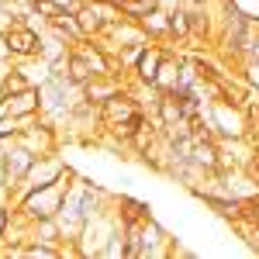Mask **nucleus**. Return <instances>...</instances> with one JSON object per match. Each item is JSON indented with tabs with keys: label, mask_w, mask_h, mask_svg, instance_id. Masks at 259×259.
<instances>
[{
	"label": "nucleus",
	"mask_w": 259,
	"mask_h": 259,
	"mask_svg": "<svg viewBox=\"0 0 259 259\" xmlns=\"http://www.w3.org/2000/svg\"><path fill=\"white\" fill-rule=\"evenodd\" d=\"M35 159H38V156H31V152H28L24 145H18V142H7V145H4V169H7V183H11V190L28 177V169H31V162H35Z\"/></svg>",
	"instance_id": "9"
},
{
	"label": "nucleus",
	"mask_w": 259,
	"mask_h": 259,
	"mask_svg": "<svg viewBox=\"0 0 259 259\" xmlns=\"http://www.w3.org/2000/svg\"><path fill=\"white\" fill-rule=\"evenodd\" d=\"M204 118L211 124V135L218 142H239V139H249V128L252 121L245 114V104H232V100H211L204 104Z\"/></svg>",
	"instance_id": "1"
},
{
	"label": "nucleus",
	"mask_w": 259,
	"mask_h": 259,
	"mask_svg": "<svg viewBox=\"0 0 259 259\" xmlns=\"http://www.w3.org/2000/svg\"><path fill=\"white\" fill-rule=\"evenodd\" d=\"M4 111H7L11 118H18V121L38 118L41 114V90L38 87H28V90H21V94L4 97Z\"/></svg>",
	"instance_id": "8"
},
{
	"label": "nucleus",
	"mask_w": 259,
	"mask_h": 259,
	"mask_svg": "<svg viewBox=\"0 0 259 259\" xmlns=\"http://www.w3.org/2000/svg\"><path fill=\"white\" fill-rule=\"evenodd\" d=\"M162 252H169V235L159 228V221H156V218H145L139 225V259L162 256Z\"/></svg>",
	"instance_id": "10"
},
{
	"label": "nucleus",
	"mask_w": 259,
	"mask_h": 259,
	"mask_svg": "<svg viewBox=\"0 0 259 259\" xmlns=\"http://www.w3.org/2000/svg\"><path fill=\"white\" fill-rule=\"evenodd\" d=\"M169 38H177V41H190L194 38L190 7H173V11H169Z\"/></svg>",
	"instance_id": "14"
},
{
	"label": "nucleus",
	"mask_w": 259,
	"mask_h": 259,
	"mask_svg": "<svg viewBox=\"0 0 259 259\" xmlns=\"http://www.w3.org/2000/svg\"><path fill=\"white\" fill-rule=\"evenodd\" d=\"M52 4H56V7H62V11H76L83 0H52Z\"/></svg>",
	"instance_id": "19"
},
{
	"label": "nucleus",
	"mask_w": 259,
	"mask_h": 259,
	"mask_svg": "<svg viewBox=\"0 0 259 259\" xmlns=\"http://www.w3.org/2000/svg\"><path fill=\"white\" fill-rule=\"evenodd\" d=\"M49 28H52L56 35H62L66 41H73V45L87 38V35H83V28H80V18H76V11H59L56 18L49 21Z\"/></svg>",
	"instance_id": "11"
},
{
	"label": "nucleus",
	"mask_w": 259,
	"mask_h": 259,
	"mask_svg": "<svg viewBox=\"0 0 259 259\" xmlns=\"http://www.w3.org/2000/svg\"><path fill=\"white\" fill-rule=\"evenodd\" d=\"M4 35H7V49H11L14 59H38L41 31H35L31 24H24V21H11V24H4Z\"/></svg>",
	"instance_id": "5"
},
{
	"label": "nucleus",
	"mask_w": 259,
	"mask_h": 259,
	"mask_svg": "<svg viewBox=\"0 0 259 259\" xmlns=\"http://www.w3.org/2000/svg\"><path fill=\"white\" fill-rule=\"evenodd\" d=\"M18 145H24L31 156H49V152H59V135H56V124H49V121L41 118H31L24 121V128H21Z\"/></svg>",
	"instance_id": "4"
},
{
	"label": "nucleus",
	"mask_w": 259,
	"mask_h": 259,
	"mask_svg": "<svg viewBox=\"0 0 259 259\" xmlns=\"http://www.w3.org/2000/svg\"><path fill=\"white\" fill-rule=\"evenodd\" d=\"M121 90H128V80H121V76H111V73H100V76H90V80L80 87L83 100H90V104H107L111 97H118Z\"/></svg>",
	"instance_id": "7"
},
{
	"label": "nucleus",
	"mask_w": 259,
	"mask_h": 259,
	"mask_svg": "<svg viewBox=\"0 0 259 259\" xmlns=\"http://www.w3.org/2000/svg\"><path fill=\"white\" fill-rule=\"evenodd\" d=\"M139 24H142V31H145L152 41H166L169 38V11H166L162 4L156 7V11H149Z\"/></svg>",
	"instance_id": "12"
},
{
	"label": "nucleus",
	"mask_w": 259,
	"mask_h": 259,
	"mask_svg": "<svg viewBox=\"0 0 259 259\" xmlns=\"http://www.w3.org/2000/svg\"><path fill=\"white\" fill-rule=\"evenodd\" d=\"M166 56H169V49H166V45L149 41V45L139 52L135 66H132V80H139V83H156V76H159V69H162V62H166Z\"/></svg>",
	"instance_id": "6"
},
{
	"label": "nucleus",
	"mask_w": 259,
	"mask_h": 259,
	"mask_svg": "<svg viewBox=\"0 0 259 259\" xmlns=\"http://www.w3.org/2000/svg\"><path fill=\"white\" fill-rule=\"evenodd\" d=\"M14 69H18V59H14V56H0V83L7 80Z\"/></svg>",
	"instance_id": "18"
},
{
	"label": "nucleus",
	"mask_w": 259,
	"mask_h": 259,
	"mask_svg": "<svg viewBox=\"0 0 259 259\" xmlns=\"http://www.w3.org/2000/svg\"><path fill=\"white\" fill-rule=\"evenodd\" d=\"M114 207H118L121 221H145V218H152V207H149L145 200H139V197H128V194L114 197Z\"/></svg>",
	"instance_id": "13"
},
{
	"label": "nucleus",
	"mask_w": 259,
	"mask_h": 259,
	"mask_svg": "<svg viewBox=\"0 0 259 259\" xmlns=\"http://www.w3.org/2000/svg\"><path fill=\"white\" fill-rule=\"evenodd\" d=\"M118 4V11L124 14V18H132V21H142L149 11H156L159 7V0H114Z\"/></svg>",
	"instance_id": "15"
},
{
	"label": "nucleus",
	"mask_w": 259,
	"mask_h": 259,
	"mask_svg": "<svg viewBox=\"0 0 259 259\" xmlns=\"http://www.w3.org/2000/svg\"><path fill=\"white\" fill-rule=\"evenodd\" d=\"M73 177H76V169H69V173H66L62 180H56V183H45V187L28 190L24 197L14 200V207H18L28 221L56 218V214H59V207H62V197H66V187L73 183Z\"/></svg>",
	"instance_id": "2"
},
{
	"label": "nucleus",
	"mask_w": 259,
	"mask_h": 259,
	"mask_svg": "<svg viewBox=\"0 0 259 259\" xmlns=\"http://www.w3.org/2000/svg\"><path fill=\"white\" fill-rule=\"evenodd\" d=\"M28 87H35V83L28 80V76H24L21 69H14V73H11L7 80L0 83V97H11V94H21V90H28Z\"/></svg>",
	"instance_id": "16"
},
{
	"label": "nucleus",
	"mask_w": 259,
	"mask_h": 259,
	"mask_svg": "<svg viewBox=\"0 0 259 259\" xmlns=\"http://www.w3.org/2000/svg\"><path fill=\"white\" fill-rule=\"evenodd\" d=\"M249 173H256V177H259V152H252V166H249Z\"/></svg>",
	"instance_id": "20"
},
{
	"label": "nucleus",
	"mask_w": 259,
	"mask_h": 259,
	"mask_svg": "<svg viewBox=\"0 0 259 259\" xmlns=\"http://www.w3.org/2000/svg\"><path fill=\"white\" fill-rule=\"evenodd\" d=\"M21 128H24V121L11 118V114H0V145H7V142H14L21 135Z\"/></svg>",
	"instance_id": "17"
},
{
	"label": "nucleus",
	"mask_w": 259,
	"mask_h": 259,
	"mask_svg": "<svg viewBox=\"0 0 259 259\" xmlns=\"http://www.w3.org/2000/svg\"><path fill=\"white\" fill-rule=\"evenodd\" d=\"M69 169H73V166H66V159H62L59 152L38 156V159L31 162L28 177H24L18 187H14V200L24 197V194H28V190H35V187H45V183H56V180H62L66 173H69Z\"/></svg>",
	"instance_id": "3"
}]
</instances>
